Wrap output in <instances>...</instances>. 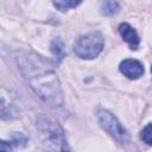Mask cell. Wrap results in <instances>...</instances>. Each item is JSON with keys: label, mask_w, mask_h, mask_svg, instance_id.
I'll use <instances>...</instances> for the list:
<instances>
[{"label": "cell", "mask_w": 152, "mask_h": 152, "mask_svg": "<svg viewBox=\"0 0 152 152\" xmlns=\"http://www.w3.org/2000/svg\"><path fill=\"white\" fill-rule=\"evenodd\" d=\"M17 65L34 94L51 107L63 103V91L59 78L51 63L34 52L20 51L15 57Z\"/></svg>", "instance_id": "cell-1"}, {"label": "cell", "mask_w": 152, "mask_h": 152, "mask_svg": "<svg viewBox=\"0 0 152 152\" xmlns=\"http://www.w3.org/2000/svg\"><path fill=\"white\" fill-rule=\"evenodd\" d=\"M37 129L43 144L49 150L65 151L69 148L62 126L53 119L45 114H39L37 116Z\"/></svg>", "instance_id": "cell-2"}, {"label": "cell", "mask_w": 152, "mask_h": 152, "mask_svg": "<svg viewBox=\"0 0 152 152\" xmlns=\"http://www.w3.org/2000/svg\"><path fill=\"white\" fill-rule=\"evenodd\" d=\"M103 36L99 31L80 36L74 43V52L82 59H93L103 49Z\"/></svg>", "instance_id": "cell-3"}, {"label": "cell", "mask_w": 152, "mask_h": 152, "mask_svg": "<svg viewBox=\"0 0 152 152\" xmlns=\"http://www.w3.org/2000/svg\"><path fill=\"white\" fill-rule=\"evenodd\" d=\"M97 120L100 126L107 131L113 138H115L118 141L120 142H128L129 141V137L127 131L125 129V127L118 121V119L108 110L104 109H100L97 110Z\"/></svg>", "instance_id": "cell-4"}, {"label": "cell", "mask_w": 152, "mask_h": 152, "mask_svg": "<svg viewBox=\"0 0 152 152\" xmlns=\"http://www.w3.org/2000/svg\"><path fill=\"white\" fill-rule=\"evenodd\" d=\"M119 69L124 74V76H126L129 80H137V78H139L144 74V66H142V64L139 61L131 59V58L124 59L120 63Z\"/></svg>", "instance_id": "cell-5"}, {"label": "cell", "mask_w": 152, "mask_h": 152, "mask_svg": "<svg viewBox=\"0 0 152 152\" xmlns=\"http://www.w3.org/2000/svg\"><path fill=\"white\" fill-rule=\"evenodd\" d=\"M119 32L121 34V37L124 38V40H126L129 45L131 49H137V46L139 45L140 38L137 33V31L127 23H122L119 25Z\"/></svg>", "instance_id": "cell-6"}, {"label": "cell", "mask_w": 152, "mask_h": 152, "mask_svg": "<svg viewBox=\"0 0 152 152\" xmlns=\"http://www.w3.org/2000/svg\"><path fill=\"white\" fill-rule=\"evenodd\" d=\"M120 10V5L118 0H103L100 6V12L102 15H113L116 14Z\"/></svg>", "instance_id": "cell-7"}, {"label": "cell", "mask_w": 152, "mask_h": 152, "mask_svg": "<svg viewBox=\"0 0 152 152\" xmlns=\"http://www.w3.org/2000/svg\"><path fill=\"white\" fill-rule=\"evenodd\" d=\"M51 52L55 55L58 62H61L65 57V48H64L63 42L59 38H55L51 42Z\"/></svg>", "instance_id": "cell-8"}, {"label": "cell", "mask_w": 152, "mask_h": 152, "mask_svg": "<svg viewBox=\"0 0 152 152\" xmlns=\"http://www.w3.org/2000/svg\"><path fill=\"white\" fill-rule=\"evenodd\" d=\"M52 1L55 7L59 11H66L69 8H74L82 2V0H52Z\"/></svg>", "instance_id": "cell-9"}, {"label": "cell", "mask_w": 152, "mask_h": 152, "mask_svg": "<svg viewBox=\"0 0 152 152\" xmlns=\"http://www.w3.org/2000/svg\"><path fill=\"white\" fill-rule=\"evenodd\" d=\"M26 142H27V138L23 133H14L12 137V140H10L8 142L7 151L12 150L13 147H24Z\"/></svg>", "instance_id": "cell-10"}, {"label": "cell", "mask_w": 152, "mask_h": 152, "mask_svg": "<svg viewBox=\"0 0 152 152\" xmlns=\"http://www.w3.org/2000/svg\"><path fill=\"white\" fill-rule=\"evenodd\" d=\"M140 138H141V140L144 142H146L147 145L152 146V122L144 127V129L140 133Z\"/></svg>", "instance_id": "cell-11"}, {"label": "cell", "mask_w": 152, "mask_h": 152, "mask_svg": "<svg viewBox=\"0 0 152 152\" xmlns=\"http://www.w3.org/2000/svg\"><path fill=\"white\" fill-rule=\"evenodd\" d=\"M151 72H152V65H151Z\"/></svg>", "instance_id": "cell-12"}]
</instances>
